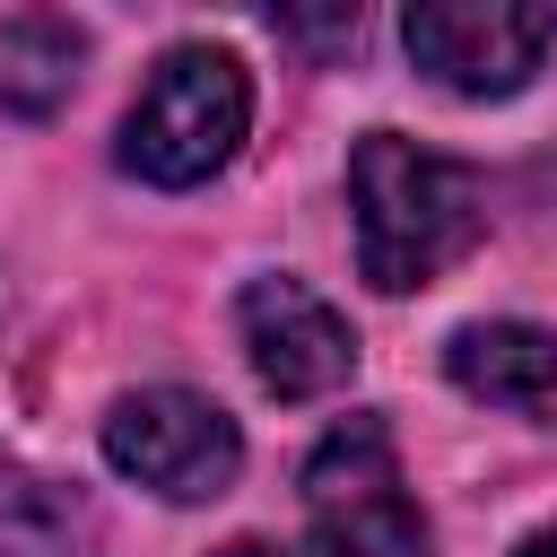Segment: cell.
Segmentation results:
<instances>
[{"mask_svg":"<svg viewBox=\"0 0 557 557\" xmlns=\"http://www.w3.org/2000/svg\"><path fill=\"white\" fill-rule=\"evenodd\" d=\"M348 209H357V270L400 296L426 287L435 270H453L479 226H487V191L461 157H435L400 131H366L348 157Z\"/></svg>","mask_w":557,"mask_h":557,"instance_id":"obj_1","label":"cell"},{"mask_svg":"<svg viewBox=\"0 0 557 557\" xmlns=\"http://www.w3.org/2000/svg\"><path fill=\"white\" fill-rule=\"evenodd\" d=\"M244 122H252V87H244L235 52L183 44V52H165V61L148 70V87H139V104H131V122H122V165H131L139 183H157V191L209 183V174L235 157Z\"/></svg>","mask_w":557,"mask_h":557,"instance_id":"obj_2","label":"cell"},{"mask_svg":"<svg viewBox=\"0 0 557 557\" xmlns=\"http://www.w3.org/2000/svg\"><path fill=\"white\" fill-rule=\"evenodd\" d=\"M305 522L313 557H435L426 513L400 487L383 418H339L305 461Z\"/></svg>","mask_w":557,"mask_h":557,"instance_id":"obj_3","label":"cell"},{"mask_svg":"<svg viewBox=\"0 0 557 557\" xmlns=\"http://www.w3.org/2000/svg\"><path fill=\"white\" fill-rule=\"evenodd\" d=\"M104 461H113L122 479L174 496V505H200V496H226V479L244 470V435H235V418H226L218 400L157 383V392L113 400V418H104Z\"/></svg>","mask_w":557,"mask_h":557,"instance_id":"obj_4","label":"cell"},{"mask_svg":"<svg viewBox=\"0 0 557 557\" xmlns=\"http://www.w3.org/2000/svg\"><path fill=\"white\" fill-rule=\"evenodd\" d=\"M400 44L453 96H513L557 44V0H418Z\"/></svg>","mask_w":557,"mask_h":557,"instance_id":"obj_5","label":"cell"},{"mask_svg":"<svg viewBox=\"0 0 557 557\" xmlns=\"http://www.w3.org/2000/svg\"><path fill=\"white\" fill-rule=\"evenodd\" d=\"M235 322H244L252 374H261L278 400H322V392H339V383L357 374L348 322H339L305 278H252L244 305H235Z\"/></svg>","mask_w":557,"mask_h":557,"instance_id":"obj_6","label":"cell"},{"mask_svg":"<svg viewBox=\"0 0 557 557\" xmlns=\"http://www.w3.org/2000/svg\"><path fill=\"white\" fill-rule=\"evenodd\" d=\"M444 366L487 409H513L540 426L557 418V331H540V322H470V331H453Z\"/></svg>","mask_w":557,"mask_h":557,"instance_id":"obj_7","label":"cell"},{"mask_svg":"<svg viewBox=\"0 0 557 557\" xmlns=\"http://www.w3.org/2000/svg\"><path fill=\"white\" fill-rule=\"evenodd\" d=\"M78 70H87V35L70 17H52V9L0 17V104L9 113H26V122L61 113L70 87H78Z\"/></svg>","mask_w":557,"mask_h":557,"instance_id":"obj_8","label":"cell"},{"mask_svg":"<svg viewBox=\"0 0 557 557\" xmlns=\"http://www.w3.org/2000/svg\"><path fill=\"white\" fill-rule=\"evenodd\" d=\"M0 557H70V522L35 479L0 470Z\"/></svg>","mask_w":557,"mask_h":557,"instance_id":"obj_9","label":"cell"},{"mask_svg":"<svg viewBox=\"0 0 557 557\" xmlns=\"http://www.w3.org/2000/svg\"><path fill=\"white\" fill-rule=\"evenodd\" d=\"M218 557H287V548H270V540H235V548H218Z\"/></svg>","mask_w":557,"mask_h":557,"instance_id":"obj_10","label":"cell"},{"mask_svg":"<svg viewBox=\"0 0 557 557\" xmlns=\"http://www.w3.org/2000/svg\"><path fill=\"white\" fill-rule=\"evenodd\" d=\"M522 557H557V522H548V531H540V540H531Z\"/></svg>","mask_w":557,"mask_h":557,"instance_id":"obj_11","label":"cell"}]
</instances>
